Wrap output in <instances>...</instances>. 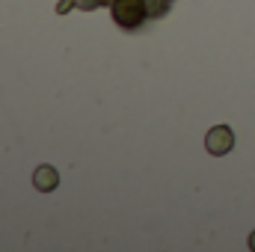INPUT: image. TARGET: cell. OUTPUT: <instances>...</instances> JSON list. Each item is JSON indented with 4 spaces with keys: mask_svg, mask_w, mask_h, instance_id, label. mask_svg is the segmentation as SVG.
I'll return each mask as SVG.
<instances>
[{
    "mask_svg": "<svg viewBox=\"0 0 255 252\" xmlns=\"http://www.w3.org/2000/svg\"><path fill=\"white\" fill-rule=\"evenodd\" d=\"M148 15L145 0H113V21L122 30H136Z\"/></svg>",
    "mask_w": 255,
    "mask_h": 252,
    "instance_id": "cell-1",
    "label": "cell"
},
{
    "mask_svg": "<svg viewBox=\"0 0 255 252\" xmlns=\"http://www.w3.org/2000/svg\"><path fill=\"white\" fill-rule=\"evenodd\" d=\"M232 145H235V136H232V130L226 125H217L208 130V136H205V148L214 154V157H223V154H229L232 151Z\"/></svg>",
    "mask_w": 255,
    "mask_h": 252,
    "instance_id": "cell-2",
    "label": "cell"
},
{
    "mask_svg": "<svg viewBox=\"0 0 255 252\" xmlns=\"http://www.w3.org/2000/svg\"><path fill=\"white\" fill-rule=\"evenodd\" d=\"M33 184H36V190H42V193H51V190H57V184H60V175H57L54 166H39L33 172Z\"/></svg>",
    "mask_w": 255,
    "mask_h": 252,
    "instance_id": "cell-3",
    "label": "cell"
},
{
    "mask_svg": "<svg viewBox=\"0 0 255 252\" xmlns=\"http://www.w3.org/2000/svg\"><path fill=\"white\" fill-rule=\"evenodd\" d=\"M145 6H148V15L151 18H160V15H166L169 0H145Z\"/></svg>",
    "mask_w": 255,
    "mask_h": 252,
    "instance_id": "cell-4",
    "label": "cell"
},
{
    "mask_svg": "<svg viewBox=\"0 0 255 252\" xmlns=\"http://www.w3.org/2000/svg\"><path fill=\"white\" fill-rule=\"evenodd\" d=\"M107 0H74V6L77 9H83V12H89V9H98V6H104Z\"/></svg>",
    "mask_w": 255,
    "mask_h": 252,
    "instance_id": "cell-5",
    "label": "cell"
},
{
    "mask_svg": "<svg viewBox=\"0 0 255 252\" xmlns=\"http://www.w3.org/2000/svg\"><path fill=\"white\" fill-rule=\"evenodd\" d=\"M71 6H74V0H63V3H60V6H57V12H60V15H65V12H68V9H71Z\"/></svg>",
    "mask_w": 255,
    "mask_h": 252,
    "instance_id": "cell-6",
    "label": "cell"
},
{
    "mask_svg": "<svg viewBox=\"0 0 255 252\" xmlns=\"http://www.w3.org/2000/svg\"><path fill=\"white\" fill-rule=\"evenodd\" d=\"M250 247H253V250H255V232H253V238H250Z\"/></svg>",
    "mask_w": 255,
    "mask_h": 252,
    "instance_id": "cell-7",
    "label": "cell"
}]
</instances>
